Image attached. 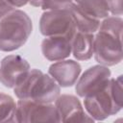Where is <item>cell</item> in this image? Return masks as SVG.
<instances>
[{
    "label": "cell",
    "mask_w": 123,
    "mask_h": 123,
    "mask_svg": "<svg viewBox=\"0 0 123 123\" xmlns=\"http://www.w3.org/2000/svg\"><path fill=\"white\" fill-rule=\"evenodd\" d=\"M15 122H60L55 104L38 103L27 99H19L16 103Z\"/></svg>",
    "instance_id": "obj_5"
},
{
    "label": "cell",
    "mask_w": 123,
    "mask_h": 123,
    "mask_svg": "<svg viewBox=\"0 0 123 123\" xmlns=\"http://www.w3.org/2000/svg\"><path fill=\"white\" fill-rule=\"evenodd\" d=\"M111 75L108 66L97 64L89 67L76 82L75 91L77 95L84 98L99 91L109 83Z\"/></svg>",
    "instance_id": "obj_7"
},
{
    "label": "cell",
    "mask_w": 123,
    "mask_h": 123,
    "mask_svg": "<svg viewBox=\"0 0 123 123\" xmlns=\"http://www.w3.org/2000/svg\"><path fill=\"white\" fill-rule=\"evenodd\" d=\"M123 88L122 75L111 78L109 83L99 91L84 97L86 111L94 120L102 121L118 113L122 109Z\"/></svg>",
    "instance_id": "obj_2"
},
{
    "label": "cell",
    "mask_w": 123,
    "mask_h": 123,
    "mask_svg": "<svg viewBox=\"0 0 123 123\" xmlns=\"http://www.w3.org/2000/svg\"><path fill=\"white\" fill-rule=\"evenodd\" d=\"M10 5H12L13 8H20L25 6L30 2V0H7Z\"/></svg>",
    "instance_id": "obj_19"
},
{
    "label": "cell",
    "mask_w": 123,
    "mask_h": 123,
    "mask_svg": "<svg viewBox=\"0 0 123 123\" xmlns=\"http://www.w3.org/2000/svg\"><path fill=\"white\" fill-rule=\"evenodd\" d=\"M81 10L92 18L101 20L109 16L110 12L105 0H75Z\"/></svg>",
    "instance_id": "obj_14"
},
{
    "label": "cell",
    "mask_w": 123,
    "mask_h": 123,
    "mask_svg": "<svg viewBox=\"0 0 123 123\" xmlns=\"http://www.w3.org/2000/svg\"><path fill=\"white\" fill-rule=\"evenodd\" d=\"M73 0H42L39 8L45 11L69 10L73 4Z\"/></svg>",
    "instance_id": "obj_16"
},
{
    "label": "cell",
    "mask_w": 123,
    "mask_h": 123,
    "mask_svg": "<svg viewBox=\"0 0 123 123\" xmlns=\"http://www.w3.org/2000/svg\"><path fill=\"white\" fill-rule=\"evenodd\" d=\"M29 62L19 55H9L0 63V83L9 88L17 86L30 71Z\"/></svg>",
    "instance_id": "obj_8"
},
{
    "label": "cell",
    "mask_w": 123,
    "mask_h": 123,
    "mask_svg": "<svg viewBox=\"0 0 123 123\" xmlns=\"http://www.w3.org/2000/svg\"><path fill=\"white\" fill-rule=\"evenodd\" d=\"M30 16L21 10H13L0 19V51L12 52L23 46L32 34Z\"/></svg>",
    "instance_id": "obj_4"
},
{
    "label": "cell",
    "mask_w": 123,
    "mask_h": 123,
    "mask_svg": "<svg viewBox=\"0 0 123 123\" xmlns=\"http://www.w3.org/2000/svg\"><path fill=\"white\" fill-rule=\"evenodd\" d=\"M18 99L38 103H54L61 94V86L49 75L39 69H30L24 79L13 87Z\"/></svg>",
    "instance_id": "obj_3"
},
{
    "label": "cell",
    "mask_w": 123,
    "mask_h": 123,
    "mask_svg": "<svg viewBox=\"0 0 123 123\" xmlns=\"http://www.w3.org/2000/svg\"><path fill=\"white\" fill-rule=\"evenodd\" d=\"M73 37L53 36L45 37L41 41V53L50 62L65 60L71 55Z\"/></svg>",
    "instance_id": "obj_11"
},
{
    "label": "cell",
    "mask_w": 123,
    "mask_h": 123,
    "mask_svg": "<svg viewBox=\"0 0 123 123\" xmlns=\"http://www.w3.org/2000/svg\"><path fill=\"white\" fill-rule=\"evenodd\" d=\"M39 31L44 37H74L77 29L70 10L45 11L39 19Z\"/></svg>",
    "instance_id": "obj_6"
},
{
    "label": "cell",
    "mask_w": 123,
    "mask_h": 123,
    "mask_svg": "<svg viewBox=\"0 0 123 123\" xmlns=\"http://www.w3.org/2000/svg\"><path fill=\"white\" fill-rule=\"evenodd\" d=\"M109 12L114 16L122 15V0H105Z\"/></svg>",
    "instance_id": "obj_17"
},
{
    "label": "cell",
    "mask_w": 123,
    "mask_h": 123,
    "mask_svg": "<svg viewBox=\"0 0 123 123\" xmlns=\"http://www.w3.org/2000/svg\"><path fill=\"white\" fill-rule=\"evenodd\" d=\"M69 10L74 18L77 31L89 34H94L98 31L101 23L100 20L92 18L91 16L86 14L76 3H73Z\"/></svg>",
    "instance_id": "obj_13"
},
{
    "label": "cell",
    "mask_w": 123,
    "mask_h": 123,
    "mask_svg": "<svg viewBox=\"0 0 123 123\" xmlns=\"http://www.w3.org/2000/svg\"><path fill=\"white\" fill-rule=\"evenodd\" d=\"M122 25L120 16H108L101 21L93 41V56L99 64L109 67L122 62Z\"/></svg>",
    "instance_id": "obj_1"
},
{
    "label": "cell",
    "mask_w": 123,
    "mask_h": 123,
    "mask_svg": "<svg viewBox=\"0 0 123 123\" xmlns=\"http://www.w3.org/2000/svg\"><path fill=\"white\" fill-rule=\"evenodd\" d=\"M42 0H30V4L34 7H39L40 6V3H41Z\"/></svg>",
    "instance_id": "obj_20"
},
{
    "label": "cell",
    "mask_w": 123,
    "mask_h": 123,
    "mask_svg": "<svg viewBox=\"0 0 123 123\" xmlns=\"http://www.w3.org/2000/svg\"><path fill=\"white\" fill-rule=\"evenodd\" d=\"M16 103L13 98L6 93L0 92V123L15 122Z\"/></svg>",
    "instance_id": "obj_15"
},
{
    "label": "cell",
    "mask_w": 123,
    "mask_h": 123,
    "mask_svg": "<svg viewBox=\"0 0 123 123\" xmlns=\"http://www.w3.org/2000/svg\"><path fill=\"white\" fill-rule=\"evenodd\" d=\"M14 8L9 4L7 0H0V19L3 18L5 15L12 12Z\"/></svg>",
    "instance_id": "obj_18"
},
{
    "label": "cell",
    "mask_w": 123,
    "mask_h": 123,
    "mask_svg": "<svg viewBox=\"0 0 123 123\" xmlns=\"http://www.w3.org/2000/svg\"><path fill=\"white\" fill-rule=\"evenodd\" d=\"M94 34L76 31L72 39L71 54L78 61H87L93 56Z\"/></svg>",
    "instance_id": "obj_12"
},
{
    "label": "cell",
    "mask_w": 123,
    "mask_h": 123,
    "mask_svg": "<svg viewBox=\"0 0 123 123\" xmlns=\"http://www.w3.org/2000/svg\"><path fill=\"white\" fill-rule=\"evenodd\" d=\"M60 122H94L85 111L80 100L71 94H60L55 101Z\"/></svg>",
    "instance_id": "obj_9"
},
{
    "label": "cell",
    "mask_w": 123,
    "mask_h": 123,
    "mask_svg": "<svg viewBox=\"0 0 123 123\" xmlns=\"http://www.w3.org/2000/svg\"><path fill=\"white\" fill-rule=\"evenodd\" d=\"M81 72V64L74 60L58 61L48 68V74L62 87H69L75 85Z\"/></svg>",
    "instance_id": "obj_10"
}]
</instances>
